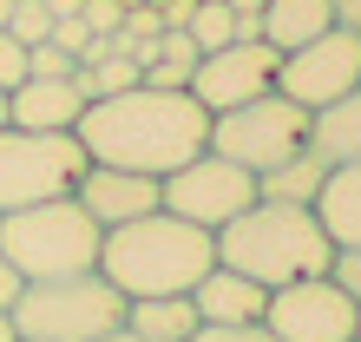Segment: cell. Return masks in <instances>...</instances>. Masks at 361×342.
<instances>
[{
	"label": "cell",
	"mask_w": 361,
	"mask_h": 342,
	"mask_svg": "<svg viewBox=\"0 0 361 342\" xmlns=\"http://www.w3.org/2000/svg\"><path fill=\"white\" fill-rule=\"evenodd\" d=\"M73 138L86 145L92 165L138 171V178H171L178 165H190L210 145V112L190 93H152V86H132V93L92 99L86 112H79Z\"/></svg>",
	"instance_id": "cell-1"
},
{
	"label": "cell",
	"mask_w": 361,
	"mask_h": 342,
	"mask_svg": "<svg viewBox=\"0 0 361 342\" xmlns=\"http://www.w3.org/2000/svg\"><path fill=\"white\" fill-rule=\"evenodd\" d=\"M210 270H217V237L171 218L164 204L152 218H132L99 237V276L125 303H138V296H190Z\"/></svg>",
	"instance_id": "cell-2"
},
{
	"label": "cell",
	"mask_w": 361,
	"mask_h": 342,
	"mask_svg": "<svg viewBox=\"0 0 361 342\" xmlns=\"http://www.w3.org/2000/svg\"><path fill=\"white\" fill-rule=\"evenodd\" d=\"M217 264L250 276V283H263V290H283V283H302V276H329L335 244H329V230L315 224L309 204L257 198L243 218H230L217 230Z\"/></svg>",
	"instance_id": "cell-3"
},
{
	"label": "cell",
	"mask_w": 361,
	"mask_h": 342,
	"mask_svg": "<svg viewBox=\"0 0 361 342\" xmlns=\"http://www.w3.org/2000/svg\"><path fill=\"white\" fill-rule=\"evenodd\" d=\"M99 237H105V230L79 211L73 191L0 218V256L13 264L20 283H59V276L99 270Z\"/></svg>",
	"instance_id": "cell-4"
},
{
	"label": "cell",
	"mask_w": 361,
	"mask_h": 342,
	"mask_svg": "<svg viewBox=\"0 0 361 342\" xmlns=\"http://www.w3.org/2000/svg\"><path fill=\"white\" fill-rule=\"evenodd\" d=\"M7 323L20 342H99V336L125 329V296L99 270L59 276V283H20Z\"/></svg>",
	"instance_id": "cell-5"
},
{
	"label": "cell",
	"mask_w": 361,
	"mask_h": 342,
	"mask_svg": "<svg viewBox=\"0 0 361 342\" xmlns=\"http://www.w3.org/2000/svg\"><path fill=\"white\" fill-rule=\"evenodd\" d=\"M309 119L315 112H302L295 99L263 93V99L237 105V112H217V119H210V152L230 158V165H243L250 178H263V171H276L283 158L309 152Z\"/></svg>",
	"instance_id": "cell-6"
},
{
	"label": "cell",
	"mask_w": 361,
	"mask_h": 342,
	"mask_svg": "<svg viewBox=\"0 0 361 342\" xmlns=\"http://www.w3.org/2000/svg\"><path fill=\"white\" fill-rule=\"evenodd\" d=\"M86 165L92 158L73 132H20V125H7L0 132V218L47 204V198H66Z\"/></svg>",
	"instance_id": "cell-7"
},
{
	"label": "cell",
	"mask_w": 361,
	"mask_h": 342,
	"mask_svg": "<svg viewBox=\"0 0 361 342\" xmlns=\"http://www.w3.org/2000/svg\"><path fill=\"white\" fill-rule=\"evenodd\" d=\"M158 204L171 211V218H184V224H197V230L217 237L230 218H243V211L257 204V178L204 145L190 165H178L171 178H158Z\"/></svg>",
	"instance_id": "cell-8"
},
{
	"label": "cell",
	"mask_w": 361,
	"mask_h": 342,
	"mask_svg": "<svg viewBox=\"0 0 361 342\" xmlns=\"http://www.w3.org/2000/svg\"><path fill=\"white\" fill-rule=\"evenodd\" d=\"M355 86H361V33L348 27H329L322 40L283 53V66H276V93L295 99L302 112H322V105L348 99Z\"/></svg>",
	"instance_id": "cell-9"
},
{
	"label": "cell",
	"mask_w": 361,
	"mask_h": 342,
	"mask_svg": "<svg viewBox=\"0 0 361 342\" xmlns=\"http://www.w3.org/2000/svg\"><path fill=\"white\" fill-rule=\"evenodd\" d=\"M355 316L361 309L342 296L335 276H302V283L269 290L263 329L276 342H355Z\"/></svg>",
	"instance_id": "cell-10"
},
{
	"label": "cell",
	"mask_w": 361,
	"mask_h": 342,
	"mask_svg": "<svg viewBox=\"0 0 361 342\" xmlns=\"http://www.w3.org/2000/svg\"><path fill=\"white\" fill-rule=\"evenodd\" d=\"M276 66H283V53H276V47H263V40H237V47L204 53L184 93L217 119V112H237V105L276 93Z\"/></svg>",
	"instance_id": "cell-11"
},
{
	"label": "cell",
	"mask_w": 361,
	"mask_h": 342,
	"mask_svg": "<svg viewBox=\"0 0 361 342\" xmlns=\"http://www.w3.org/2000/svg\"><path fill=\"white\" fill-rule=\"evenodd\" d=\"M79 211L99 224V230H118L132 218H152L158 211V178H138V171H112V165H86L73 184Z\"/></svg>",
	"instance_id": "cell-12"
},
{
	"label": "cell",
	"mask_w": 361,
	"mask_h": 342,
	"mask_svg": "<svg viewBox=\"0 0 361 342\" xmlns=\"http://www.w3.org/2000/svg\"><path fill=\"white\" fill-rule=\"evenodd\" d=\"M86 112V93L73 79H20L7 93V125L20 132H73Z\"/></svg>",
	"instance_id": "cell-13"
},
{
	"label": "cell",
	"mask_w": 361,
	"mask_h": 342,
	"mask_svg": "<svg viewBox=\"0 0 361 342\" xmlns=\"http://www.w3.org/2000/svg\"><path fill=\"white\" fill-rule=\"evenodd\" d=\"M190 309H197V323H210V329H237V323H263V309H269V290L217 264V270H210V276H204L197 290H190Z\"/></svg>",
	"instance_id": "cell-14"
},
{
	"label": "cell",
	"mask_w": 361,
	"mask_h": 342,
	"mask_svg": "<svg viewBox=\"0 0 361 342\" xmlns=\"http://www.w3.org/2000/svg\"><path fill=\"white\" fill-rule=\"evenodd\" d=\"M309 211H315V224L329 230L335 250H361V165H335Z\"/></svg>",
	"instance_id": "cell-15"
},
{
	"label": "cell",
	"mask_w": 361,
	"mask_h": 342,
	"mask_svg": "<svg viewBox=\"0 0 361 342\" xmlns=\"http://www.w3.org/2000/svg\"><path fill=\"white\" fill-rule=\"evenodd\" d=\"M335 27V7L329 0H269L263 20H257V40L276 53H295V47H309V40H322Z\"/></svg>",
	"instance_id": "cell-16"
},
{
	"label": "cell",
	"mask_w": 361,
	"mask_h": 342,
	"mask_svg": "<svg viewBox=\"0 0 361 342\" xmlns=\"http://www.w3.org/2000/svg\"><path fill=\"white\" fill-rule=\"evenodd\" d=\"M309 152L322 158L329 171L335 165H361V86L309 119Z\"/></svg>",
	"instance_id": "cell-17"
},
{
	"label": "cell",
	"mask_w": 361,
	"mask_h": 342,
	"mask_svg": "<svg viewBox=\"0 0 361 342\" xmlns=\"http://www.w3.org/2000/svg\"><path fill=\"white\" fill-rule=\"evenodd\" d=\"M125 329L145 342H190L204 323L190 309V296H138V303H125Z\"/></svg>",
	"instance_id": "cell-18"
},
{
	"label": "cell",
	"mask_w": 361,
	"mask_h": 342,
	"mask_svg": "<svg viewBox=\"0 0 361 342\" xmlns=\"http://www.w3.org/2000/svg\"><path fill=\"white\" fill-rule=\"evenodd\" d=\"M322 178H329L322 158H315V152H295V158H283L276 171H263V178H257V198H269V204H315Z\"/></svg>",
	"instance_id": "cell-19"
},
{
	"label": "cell",
	"mask_w": 361,
	"mask_h": 342,
	"mask_svg": "<svg viewBox=\"0 0 361 342\" xmlns=\"http://www.w3.org/2000/svg\"><path fill=\"white\" fill-rule=\"evenodd\" d=\"M190 47L197 53H217V47H237V13L224 0H190V20H184Z\"/></svg>",
	"instance_id": "cell-20"
},
{
	"label": "cell",
	"mask_w": 361,
	"mask_h": 342,
	"mask_svg": "<svg viewBox=\"0 0 361 342\" xmlns=\"http://www.w3.org/2000/svg\"><path fill=\"white\" fill-rule=\"evenodd\" d=\"M7 33L20 40V47H47V40H53V13L39 7V0H13V13H7Z\"/></svg>",
	"instance_id": "cell-21"
},
{
	"label": "cell",
	"mask_w": 361,
	"mask_h": 342,
	"mask_svg": "<svg viewBox=\"0 0 361 342\" xmlns=\"http://www.w3.org/2000/svg\"><path fill=\"white\" fill-rule=\"evenodd\" d=\"M27 79H79V59L66 47H27Z\"/></svg>",
	"instance_id": "cell-22"
},
{
	"label": "cell",
	"mask_w": 361,
	"mask_h": 342,
	"mask_svg": "<svg viewBox=\"0 0 361 342\" xmlns=\"http://www.w3.org/2000/svg\"><path fill=\"white\" fill-rule=\"evenodd\" d=\"M20 79H27V47H20V40L0 27V93H13Z\"/></svg>",
	"instance_id": "cell-23"
},
{
	"label": "cell",
	"mask_w": 361,
	"mask_h": 342,
	"mask_svg": "<svg viewBox=\"0 0 361 342\" xmlns=\"http://www.w3.org/2000/svg\"><path fill=\"white\" fill-rule=\"evenodd\" d=\"M329 276L342 283V296L361 309V250H335V264H329Z\"/></svg>",
	"instance_id": "cell-24"
},
{
	"label": "cell",
	"mask_w": 361,
	"mask_h": 342,
	"mask_svg": "<svg viewBox=\"0 0 361 342\" xmlns=\"http://www.w3.org/2000/svg\"><path fill=\"white\" fill-rule=\"evenodd\" d=\"M79 20H86L92 33H118V27H125V7H118V0H86Z\"/></svg>",
	"instance_id": "cell-25"
},
{
	"label": "cell",
	"mask_w": 361,
	"mask_h": 342,
	"mask_svg": "<svg viewBox=\"0 0 361 342\" xmlns=\"http://www.w3.org/2000/svg\"><path fill=\"white\" fill-rule=\"evenodd\" d=\"M92 40H99V33L86 27V20H53V47H66L73 59H79V53H86V47H92Z\"/></svg>",
	"instance_id": "cell-26"
},
{
	"label": "cell",
	"mask_w": 361,
	"mask_h": 342,
	"mask_svg": "<svg viewBox=\"0 0 361 342\" xmlns=\"http://www.w3.org/2000/svg\"><path fill=\"white\" fill-rule=\"evenodd\" d=\"M190 342H276V336H269L263 323H237V329H210V323H204Z\"/></svg>",
	"instance_id": "cell-27"
},
{
	"label": "cell",
	"mask_w": 361,
	"mask_h": 342,
	"mask_svg": "<svg viewBox=\"0 0 361 342\" xmlns=\"http://www.w3.org/2000/svg\"><path fill=\"white\" fill-rule=\"evenodd\" d=\"M329 7H335V27L361 33V0H329Z\"/></svg>",
	"instance_id": "cell-28"
},
{
	"label": "cell",
	"mask_w": 361,
	"mask_h": 342,
	"mask_svg": "<svg viewBox=\"0 0 361 342\" xmlns=\"http://www.w3.org/2000/svg\"><path fill=\"white\" fill-rule=\"evenodd\" d=\"M13 296H20V276H13L7 256H0V309H13Z\"/></svg>",
	"instance_id": "cell-29"
},
{
	"label": "cell",
	"mask_w": 361,
	"mask_h": 342,
	"mask_svg": "<svg viewBox=\"0 0 361 342\" xmlns=\"http://www.w3.org/2000/svg\"><path fill=\"white\" fill-rule=\"evenodd\" d=\"M39 7H47L53 20H79V7H86V0H39Z\"/></svg>",
	"instance_id": "cell-30"
},
{
	"label": "cell",
	"mask_w": 361,
	"mask_h": 342,
	"mask_svg": "<svg viewBox=\"0 0 361 342\" xmlns=\"http://www.w3.org/2000/svg\"><path fill=\"white\" fill-rule=\"evenodd\" d=\"M99 342H145V336H132V329H112V336H99Z\"/></svg>",
	"instance_id": "cell-31"
},
{
	"label": "cell",
	"mask_w": 361,
	"mask_h": 342,
	"mask_svg": "<svg viewBox=\"0 0 361 342\" xmlns=\"http://www.w3.org/2000/svg\"><path fill=\"white\" fill-rule=\"evenodd\" d=\"M0 342H13V323H7V309H0Z\"/></svg>",
	"instance_id": "cell-32"
},
{
	"label": "cell",
	"mask_w": 361,
	"mask_h": 342,
	"mask_svg": "<svg viewBox=\"0 0 361 342\" xmlns=\"http://www.w3.org/2000/svg\"><path fill=\"white\" fill-rule=\"evenodd\" d=\"M0 132H7V93H0Z\"/></svg>",
	"instance_id": "cell-33"
},
{
	"label": "cell",
	"mask_w": 361,
	"mask_h": 342,
	"mask_svg": "<svg viewBox=\"0 0 361 342\" xmlns=\"http://www.w3.org/2000/svg\"><path fill=\"white\" fill-rule=\"evenodd\" d=\"M7 13H13V0H0V27H7Z\"/></svg>",
	"instance_id": "cell-34"
},
{
	"label": "cell",
	"mask_w": 361,
	"mask_h": 342,
	"mask_svg": "<svg viewBox=\"0 0 361 342\" xmlns=\"http://www.w3.org/2000/svg\"><path fill=\"white\" fill-rule=\"evenodd\" d=\"M355 342H361V316H355Z\"/></svg>",
	"instance_id": "cell-35"
},
{
	"label": "cell",
	"mask_w": 361,
	"mask_h": 342,
	"mask_svg": "<svg viewBox=\"0 0 361 342\" xmlns=\"http://www.w3.org/2000/svg\"><path fill=\"white\" fill-rule=\"evenodd\" d=\"M13 342H20V336H13Z\"/></svg>",
	"instance_id": "cell-36"
}]
</instances>
